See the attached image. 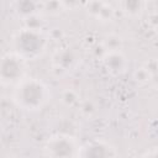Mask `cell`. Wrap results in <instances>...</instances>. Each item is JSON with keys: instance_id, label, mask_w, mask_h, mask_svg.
I'll list each match as a JSON object with an SVG mask.
<instances>
[{"instance_id": "6da1fadb", "label": "cell", "mask_w": 158, "mask_h": 158, "mask_svg": "<svg viewBox=\"0 0 158 158\" xmlns=\"http://www.w3.org/2000/svg\"><path fill=\"white\" fill-rule=\"evenodd\" d=\"M49 99L47 85L37 78L25 77L20 80L12 91V101L22 110L37 111L41 110Z\"/></svg>"}, {"instance_id": "7a4b0ae2", "label": "cell", "mask_w": 158, "mask_h": 158, "mask_svg": "<svg viewBox=\"0 0 158 158\" xmlns=\"http://www.w3.org/2000/svg\"><path fill=\"white\" fill-rule=\"evenodd\" d=\"M14 52L25 60L35 59L41 56L47 46V38L41 28L23 27L16 32L12 38Z\"/></svg>"}, {"instance_id": "3957f363", "label": "cell", "mask_w": 158, "mask_h": 158, "mask_svg": "<svg viewBox=\"0 0 158 158\" xmlns=\"http://www.w3.org/2000/svg\"><path fill=\"white\" fill-rule=\"evenodd\" d=\"M80 144L69 133H56L49 136L43 146L47 158H78Z\"/></svg>"}, {"instance_id": "277c9868", "label": "cell", "mask_w": 158, "mask_h": 158, "mask_svg": "<svg viewBox=\"0 0 158 158\" xmlns=\"http://www.w3.org/2000/svg\"><path fill=\"white\" fill-rule=\"evenodd\" d=\"M27 60L14 51L0 57V81L4 85H16L26 77Z\"/></svg>"}, {"instance_id": "5b68a950", "label": "cell", "mask_w": 158, "mask_h": 158, "mask_svg": "<svg viewBox=\"0 0 158 158\" xmlns=\"http://www.w3.org/2000/svg\"><path fill=\"white\" fill-rule=\"evenodd\" d=\"M116 148L105 139H93L80 146L78 158H116Z\"/></svg>"}, {"instance_id": "8992f818", "label": "cell", "mask_w": 158, "mask_h": 158, "mask_svg": "<svg viewBox=\"0 0 158 158\" xmlns=\"http://www.w3.org/2000/svg\"><path fill=\"white\" fill-rule=\"evenodd\" d=\"M79 62V56L72 48L57 49L52 56V67L58 72H69Z\"/></svg>"}, {"instance_id": "52a82bcc", "label": "cell", "mask_w": 158, "mask_h": 158, "mask_svg": "<svg viewBox=\"0 0 158 158\" xmlns=\"http://www.w3.org/2000/svg\"><path fill=\"white\" fill-rule=\"evenodd\" d=\"M102 64L105 69L111 74H121L126 68V57L120 51H106L102 56Z\"/></svg>"}, {"instance_id": "ba28073f", "label": "cell", "mask_w": 158, "mask_h": 158, "mask_svg": "<svg viewBox=\"0 0 158 158\" xmlns=\"http://www.w3.org/2000/svg\"><path fill=\"white\" fill-rule=\"evenodd\" d=\"M88 12L100 21H110L114 15V9L106 2H90L88 4Z\"/></svg>"}, {"instance_id": "9c48e42d", "label": "cell", "mask_w": 158, "mask_h": 158, "mask_svg": "<svg viewBox=\"0 0 158 158\" xmlns=\"http://www.w3.org/2000/svg\"><path fill=\"white\" fill-rule=\"evenodd\" d=\"M144 2L142 1H122L118 4V7L121 12H123L126 16L136 17L139 16L144 10Z\"/></svg>"}, {"instance_id": "30bf717a", "label": "cell", "mask_w": 158, "mask_h": 158, "mask_svg": "<svg viewBox=\"0 0 158 158\" xmlns=\"http://www.w3.org/2000/svg\"><path fill=\"white\" fill-rule=\"evenodd\" d=\"M60 100L65 106H74L79 104V95L73 89H65L64 91H62Z\"/></svg>"}, {"instance_id": "8fae6325", "label": "cell", "mask_w": 158, "mask_h": 158, "mask_svg": "<svg viewBox=\"0 0 158 158\" xmlns=\"http://www.w3.org/2000/svg\"><path fill=\"white\" fill-rule=\"evenodd\" d=\"M153 74H154V72H152L149 68H139V69L136 70V77H135V79H136L137 83L139 81V83L147 84V83H149V81L152 80Z\"/></svg>"}, {"instance_id": "7c38bea8", "label": "cell", "mask_w": 158, "mask_h": 158, "mask_svg": "<svg viewBox=\"0 0 158 158\" xmlns=\"http://www.w3.org/2000/svg\"><path fill=\"white\" fill-rule=\"evenodd\" d=\"M143 158H157V149H156V148H152L151 151H148V152L143 156Z\"/></svg>"}]
</instances>
